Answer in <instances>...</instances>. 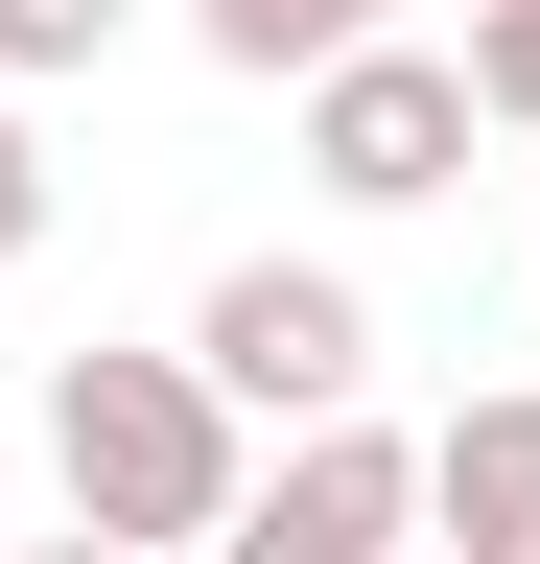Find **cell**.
Wrapping results in <instances>:
<instances>
[{
	"mask_svg": "<svg viewBox=\"0 0 540 564\" xmlns=\"http://www.w3.org/2000/svg\"><path fill=\"white\" fill-rule=\"evenodd\" d=\"M423 541L447 564H540V400H470L423 447Z\"/></svg>",
	"mask_w": 540,
	"mask_h": 564,
	"instance_id": "cell-5",
	"label": "cell"
},
{
	"mask_svg": "<svg viewBox=\"0 0 540 564\" xmlns=\"http://www.w3.org/2000/svg\"><path fill=\"white\" fill-rule=\"evenodd\" d=\"M399 541H423V447L376 400L283 423V470H235V518H212V564H399Z\"/></svg>",
	"mask_w": 540,
	"mask_h": 564,
	"instance_id": "cell-4",
	"label": "cell"
},
{
	"mask_svg": "<svg viewBox=\"0 0 540 564\" xmlns=\"http://www.w3.org/2000/svg\"><path fill=\"white\" fill-rule=\"evenodd\" d=\"M118 24H165V0H0V70H24V95H47V70H95Z\"/></svg>",
	"mask_w": 540,
	"mask_h": 564,
	"instance_id": "cell-7",
	"label": "cell"
},
{
	"mask_svg": "<svg viewBox=\"0 0 540 564\" xmlns=\"http://www.w3.org/2000/svg\"><path fill=\"white\" fill-rule=\"evenodd\" d=\"M47 470H71L95 541H212L235 470H258V423L212 400V352H71L47 377Z\"/></svg>",
	"mask_w": 540,
	"mask_h": 564,
	"instance_id": "cell-1",
	"label": "cell"
},
{
	"mask_svg": "<svg viewBox=\"0 0 540 564\" xmlns=\"http://www.w3.org/2000/svg\"><path fill=\"white\" fill-rule=\"evenodd\" d=\"M0 564H165V541H95V518H71V541H0Z\"/></svg>",
	"mask_w": 540,
	"mask_h": 564,
	"instance_id": "cell-10",
	"label": "cell"
},
{
	"mask_svg": "<svg viewBox=\"0 0 540 564\" xmlns=\"http://www.w3.org/2000/svg\"><path fill=\"white\" fill-rule=\"evenodd\" d=\"M47 259V141H24V70H0V282Z\"/></svg>",
	"mask_w": 540,
	"mask_h": 564,
	"instance_id": "cell-9",
	"label": "cell"
},
{
	"mask_svg": "<svg viewBox=\"0 0 540 564\" xmlns=\"http://www.w3.org/2000/svg\"><path fill=\"white\" fill-rule=\"evenodd\" d=\"M188 352H212L235 423H329V400H376V282L353 259H235L188 306Z\"/></svg>",
	"mask_w": 540,
	"mask_h": 564,
	"instance_id": "cell-3",
	"label": "cell"
},
{
	"mask_svg": "<svg viewBox=\"0 0 540 564\" xmlns=\"http://www.w3.org/2000/svg\"><path fill=\"white\" fill-rule=\"evenodd\" d=\"M283 95H306V188H329V212H447V188H470V70H447V47L353 24L329 70H283Z\"/></svg>",
	"mask_w": 540,
	"mask_h": 564,
	"instance_id": "cell-2",
	"label": "cell"
},
{
	"mask_svg": "<svg viewBox=\"0 0 540 564\" xmlns=\"http://www.w3.org/2000/svg\"><path fill=\"white\" fill-rule=\"evenodd\" d=\"M165 24L212 47V70H258V95H283V70H329L353 24H399V0H165Z\"/></svg>",
	"mask_w": 540,
	"mask_h": 564,
	"instance_id": "cell-6",
	"label": "cell"
},
{
	"mask_svg": "<svg viewBox=\"0 0 540 564\" xmlns=\"http://www.w3.org/2000/svg\"><path fill=\"white\" fill-rule=\"evenodd\" d=\"M399 564H447V541H399Z\"/></svg>",
	"mask_w": 540,
	"mask_h": 564,
	"instance_id": "cell-11",
	"label": "cell"
},
{
	"mask_svg": "<svg viewBox=\"0 0 540 564\" xmlns=\"http://www.w3.org/2000/svg\"><path fill=\"white\" fill-rule=\"evenodd\" d=\"M447 70H470V118H517V141H540V0H470V47H447Z\"/></svg>",
	"mask_w": 540,
	"mask_h": 564,
	"instance_id": "cell-8",
	"label": "cell"
}]
</instances>
